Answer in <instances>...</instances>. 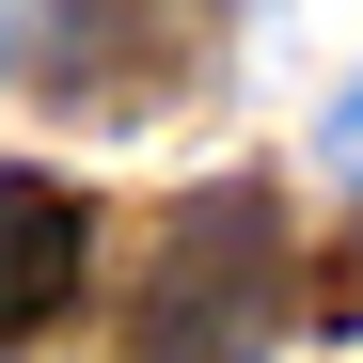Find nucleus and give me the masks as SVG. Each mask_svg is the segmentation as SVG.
I'll return each mask as SVG.
<instances>
[{
  "label": "nucleus",
  "mask_w": 363,
  "mask_h": 363,
  "mask_svg": "<svg viewBox=\"0 0 363 363\" xmlns=\"http://www.w3.org/2000/svg\"><path fill=\"white\" fill-rule=\"evenodd\" d=\"M316 143H332V158H347V174H363V79H347V95H332V127H316Z\"/></svg>",
  "instance_id": "obj_3"
},
{
  "label": "nucleus",
  "mask_w": 363,
  "mask_h": 363,
  "mask_svg": "<svg viewBox=\"0 0 363 363\" xmlns=\"http://www.w3.org/2000/svg\"><path fill=\"white\" fill-rule=\"evenodd\" d=\"M269 332H284V206L253 174H221V190H190L158 221L127 363H269Z\"/></svg>",
  "instance_id": "obj_1"
},
{
  "label": "nucleus",
  "mask_w": 363,
  "mask_h": 363,
  "mask_svg": "<svg viewBox=\"0 0 363 363\" xmlns=\"http://www.w3.org/2000/svg\"><path fill=\"white\" fill-rule=\"evenodd\" d=\"M332 316H363V221H347V253H332Z\"/></svg>",
  "instance_id": "obj_4"
},
{
  "label": "nucleus",
  "mask_w": 363,
  "mask_h": 363,
  "mask_svg": "<svg viewBox=\"0 0 363 363\" xmlns=\"http://www.w3.org/2000/svg\"><path fill=\"white\" fill-rule=\"evenodd\" d=\"M79 253H95V206L64 190V174H16V158H0V347L79 300Z\"/></svg>",
  "instance_id": "obj_2"
}]
</instances>
